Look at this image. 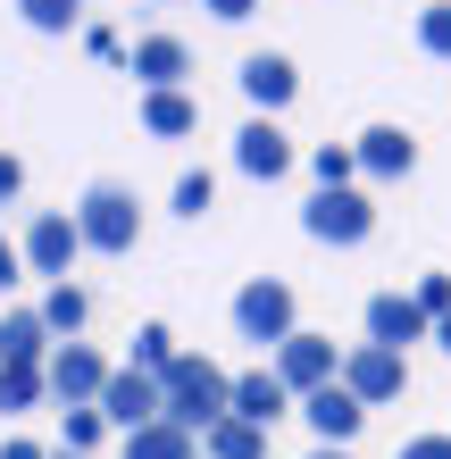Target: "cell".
Returning <instances> with one entry per match:
<instances>
[{"instance_id":"obj_1","label":"cell","mask_w":451,"mask_h":459,"mask_svg":"<svg viewBox=\"0 0 451 459\" xmlns=\"http://www.w3.org/2000/svg\"><path fill=\"white\" fill-rule=\"evenodd\" d=\"M159 401H168V426H184V435H209L218 418H234V376H218L209 359H184L159 376Z\"/></svg>"},{"instance_id":"obj_2","label":"cell","mask_w":451,"mask_h":459,"mask_svg":"<svg viewBox=\"0 0 451 459\" xmlns=\"http://www.w3.org/2000/svg\"><path fill=\"white\" fill-rule=\"evenodd\" d=\"M75 234L92 242V251H134V234H143V209L126 184H92L84 201H75Z\"/></svg>"},{"instance_id":"obj_3","label":"cell","mask_w":451,"mask_h":459,"mask_svg":"<svg viewBox=\"0 0 451 459\" xmlns=\"http://www.w3.org/2000/svg\"><path fill=\"white\" fill-rule=\"evenodd\" d=\"M234 326H243V342H293V284H276V276H259L234 292Z\"/></svg>"},{"instance_id":"obj_4","label":"cell","mask_w":451,"mask_h":459,"mask_svg":"<svg viewBox=\"0 0 451 459\" xmlns=\"http://www.w3.org/2000/svg\"><path fill=\"white\" fill-rule=\"evenodd\" d=\"M343 393H351L360 410H377V401H402V393H410V368H402V351H385V342H360L351 359H343Z\"/></svg>"},{"instance_id":"obj_5","label":"cell","mask_w":451,"mask_h":459,"mask_svg":"<svg viewBox=\"0 0 451 459\" xmlns=\"http://www.w3.org/2000/svg\"><path fill=\"white\" fill-rule=\"evenodd\" d=\"M301 226H309V242H368L377 234V209H368V193H309V209H301Z\"/></svg>"},{"instance_id":"obj_6","label":"cell","mask_w":451,"mask_h":459,"mask_svg":"<svg viewBox=\"0 0 451 459\" xmlns=\"http://www.w3.org/2000/svg\"><path fill=\"white\" fill-rule=\"evenodd\" d=\"M100 418H109V426H126V435L159 426V418H168V401H159V376H143V368H117L109 385H100Z\"/></svg>"},{"instance_id":"obj_7","label":"cell","mask_w":451,"mask_h":459,"mask_svg":"<svg viewBox=\"0 0 451 459\" xmlns=\"http://www.w3.org/2000/svg\"><path fill=\"white\" fill-rule=\"evenodd\" d=\"M42 376H50V393H59L67 410H100V385H109V368H100L92 342H59Z\"/></svg>"},{"instance_id":"obj_8","label":"cell","mask_w":451,"mask_h":459,"mask_svg":"<svg viewBox=\"0 0 451 459\" xmlns=\"http://www.w3.org/2000/svg\"><path fill=\"white\" fill-rule=\"evenodd\" d=\"M276 376H284V393H317V385H334L343 359H334V342L326 334H293V342H276Z\"/></svg>"},{"instance_id":"obj_9","label":"cell","mask_w":451,"mask_h":459,"mask_svg":"<svg viewBox=\"0 0 451 459\" xmlns=\"http://www.w3.org/2000/svg\"><path fill=\"white\" fill-rule=\"evenodd\" d=\"M75 251H84V234H75V218H59V209H42V218L25 226V259H34V276H59L67 284Z\"/></svg>"},{"instance_id":"obj_10","label":"cell","mask_w":451,"mask_h":459,"mask_svg":"<svg viewBox=\"0 0 451 459\" xmlns=\"http://www.w3.org/2000/svg\"><path fill=\"white\" fill-rule=\"evenodd\" d=\"M234 168L259 176V184H276L284 168H293V143H284V126H276V117H251L243 134H234Z\"/></svg>"},{"instance_id":"obj_11","label":"cell","mask_w":451,"mask_h":459,"mask_svg":"<svg viewBox=\"0 0 451 459\" xmlns=\"http://www.w3.org/2000/svg\"><path fill=\"white\" fill-rule=\"evenodd\" d=\"M418 334H435V317L418 309V292H377L368 301V342H385V351H402Z\"/></svg>"},{"instance_id":"obj_12","label":"cell","mask_w":451,"mask_h":459,"mask_svg":"<svg viewBox=\"0 0 451 459\" xmlns=\"http://www.w3.org/2000/svg\"><path fill=\"white\" fill-rule=\"evenodd\" d=\"M301 418H309V435L326 443V451H343V443L360 435V418H368V410H360L351 393H343V376H334V385H317V393L301 401Z\"/></svg>"},{"instance_id":"obj_13","label":"cell","mask_w":451,"mask_h":459,"mask_svg":"<svg viewBox=\"0 0 451 459\" xmlns=\"http://www.w3.org/2000/svg\"><path fill=\"white\" fill-rule=\"evenodd\" d=\"M293 92H301L293 59H276V50H251V59H243V100H251L259 117H276V109H284Z\"/></svg>"},{"instance_id":"obj_14","label":"cell","mask_w":451,"mask_h":459,"mask_svg":"<svg viewBox=\"0 0 451 459\" xmlns=\"http://www.w3.org/2000/svg\"><path fill=\"white\" fill-rule=\"evenodd\" d=\"M134 75L151 92H184V75H193V50H184L176 34H143L134 42Z\"/></svg>"},{"instance_id":"obj_15","label":"cell","mask_w":451,"mask_h":459,"mask_svg":"<svg viewBox=\"0 0 451 459\" xmlns=\"http://www.w3.org/2000/svg\"><path fill=\"white\" fill-rule=\"evenodd\" d=\"M284 410H293V393H284V376H276V368H251V376H234V418H251V426H276Z\"/></svg>"},{"instance_id":"obj_16","label":"cell","mask_w":451,"mask_h":459,"mask_svg":"<svg viewBox=\"0 0 451 459\" xmlns=\"http://www.w3.org/2000/svg\"><path fill=\"white\" fill-rule=\"evenodd\" d=\"M351 151H360V168H368V176H410V168H418V143H410L402 126H368Z\"/></svg>"},{"instance_id":"obj_17","label":"cell","mask_w":451,"mask_h":459,"mask_svg":"<svg viewBox=\"0 0 451 459\" xmlns=\"http://www.w3.org/2000/svg\"><path fill=\"white\" fill-rule=\"evenodd\" d=\"M42 309H9L0 317V368H42Z\"/></svg>"},{"instance_id":"obj_18","label":"cell","mask_w":451,"mask_h":459,"mask_svg":"<svg viewBox=\"0 0 451 459\" xmlns=\"http://www.w3.org/2000/svg\"><path fill=\"white\" fill-rule=\"evenodd\" d=\"M201 451L209 459H268V426H251V418H218L201 435Z\"/></svg>"},{"instance_id":"obj_19","label":"cell","mask_w":451,"mask_h":459,"mask_svg":"<svg viewBox=\"0 0 451 459\" xmlns=\"http://www.w3.org/2000/svg\"><path fill=\"white\" fill-rule=\"evenodd\" d=\"M126 459H201V443L159 418V426H143V435H126Z\"/></svg>"},{"instance_id":"obj_20","label":"cell","mask_w":451,"mask_h":459,"mask_svg":"<svg viewBox=\"0 0 451 459\" xmlns=\"http://www.w3.org/2000/svg\"><path fill=\"white\" fill-rule=\"evenodd\" d=\"M143 126L151 134H193L201 109H193V92H143Z\"/></svg>"},{"instance_id":"obj_21","label":"cell","mask_w":451,"mask_h":459,"mask_svg":"<svg viewBox=\"0 0 451 459\" xmlns=\"http://www.w3.org/2000/svg\"><path fill=\"white\" fill-rule=\"evenodd\" d=\"M176 359H184V351H176L168 326H143V334H134V368H143V376H168Z\"/></svg>"},{"instance_id":"obj_22","label":"cell","mask_w":451,"mask_h":459,"mask_svg":"<svg viewBox=\"0 0 451 459\" xmlns=\"http://www.w3.org/2000/svg\"><path fill=\"white\" fill-rule=\"evenodd\" d=\"M42 326L75 342V326H84V292H75V284H50V301H42Z\"/></svg>"},{"instance_id":"obj_23","label":"cell","mask_w":451,"mask_h":459,"mask_svg":"<svg viewBox=\"0 0 451 459\" xmlns=\"http://www.w3.org/2000/svg\"><path fill=\"white\" fill-rule=\"evenodd\" d=\"M25 9V25H34V34H67L75 17H84V0H17Z\"/></svg>"},{"instance_id":"obj_24","label":"cell","mask_w":451,"mask_h":459,"mask_svg":"<svg viewBox=\"0 0 451 459\" xmlns=\"http://www.w3.org/2000/svg\"><path fill=\"white\" fill-rule=\"evenodd\" d=\"M42 385H50L42 368H0V410H34Z\"/></svg>"},{"instance_id":"obj_25","label":"cell","mask_w":451,"mask_h":459,"mask_svg":"<svg viewBox=\"0 0 451 459\" xmlns=\"http://www.w3.org/2000/svg\"><path fill=\"white\" fill-rule=\"evenodd\" d=\"M309 168H317V193H343V184H351V168H360V151H343V143H326V151L309 159Z\"/></svg>"},{"instance_id":"obj_26","label":"cell","mask_w":451,"mask_h":459,"mask_svg":"<svg viewBox=\"0 0 451 459\" xmlns=\"http://www.w3.org/2000/svg\"><path fill=\"white\" fill-rule=\"evenodd\" d=\"M176 209H184V218H201V209H218V176H209V168L176 176Z\"/></svg>"},{"instance_id":"obj_27","label":"cell","mask_w":451,"mask_h":459,"mask_svg":"<svg viewBox=\"0 0 451 459\" xmlns=\"http://www.w3.org/2000/svg\"><path fill=\"white\" fill-rule=\"evenodd\" d=\"M418 50H435V59H451V0H435V9H418Z\"/></svg>"},{"instance_id":"obj_28","label":"cell","mask_w":451,"mask_h":459,"mask_svg":"<svg viewBox=\"0 0 451 459\" xmlns=\"http://www.w3.org/2000/svg\"><path fill=\"white\" fill-rule=\"evenodd\" d=\"M100 426H109L100 410H67V451H92V443H100Z\"/></svg>"},{"instance_id":"obj_29","label":"cell","mask_w":451,"mask_h":459,"mask_svg":"<svg viewBox=\"0 0 451 459\" xmlns=\"http://www.w3.org/2000/svg\"><path fill=\"white\" fill-rule=\"evenodd\" d=\"M418 309H427V317H451V276H418Z\"/></svg>"},{"instance_id":"obj_30","label":"cell","mask_w":451,"mask_h":459,"mask_svg":"<svg viewBox=\"0 0 451 459\" xmlns=\"http://www.w3.org/2000/svg\"><path fill=\"white\" fill-rule=\"evenodd\" d=\"M402 459H451V435H418V443H402Z\"/></svg>"},{"instance_id":"obj_31","label":"cell","mask_w":451,"mask_h":459,"mask_svg":"<svg viewBox=\"0 0 451 459\" xmlns=\"http://www.w3.org/2000/svg\"><path fill=\"white\" fill-rule=\"evenodd\" d=\"M201 9H209V17H226V25H243V17L259 9V0H201Z\"/></svg>"},{"instance_id":"obj_32","label":"cell","mask_w":451,"mask_h":459,"mask_svg":"<svg viewBox=\"0 0 451 459\" xmlns=\"http://www.w3.org/2000/svg\"><path fill=\"white\" fill-rule=\"evenodd\" d=\"M17 184H25V168H17L9 151H0V201H17Z\"/></svg>"},{"instance_id":"obj_33","label":"cell","mask_w":451,"mask_h":459,"mask_svg":"<svg viewBox=\"0 0 451 459\" xmlns=\"http://www.w3.org/2000/svg\"><path fill=\"white\" fill-rule=\"evenodd\" d=\"M0 284H17V242L0 234Z\"/></svg>"},{"instance_id":"obj_34","label":"cell","mask_w":451,"mask_h":459,"mask_svg":"<svg viewBox=\"0 0 451 459\" xmlns=\"http://www.w3.org/2000/svg\"><path fill=\"white\" fill-rule=\"evenodd\" d=\"M0 459H50L42 443H0Z\"/></svg>"},{"instance_id":"obj_35","label":"cell","mask_w":451,"mask_h":459,"mask_svg":"<svg viewBox=\"0 0 451 459\" xmlns=\"http://www.w3.org/2000/svg\"><path fill=\"white\" fill-rule=\"evenodd\" d=\"M435 342H443V351H451V317H435Z\"/></svg>"},{"instance_id":"obj_36","label":"cell","mask_w":451,"mask_h":459,"mask_svg":"<svg viewBox=\"0 0 451 459\" xmlns=\"http://www.w3.org/2000/svg\"><path fill=\"white\" fill-rule=\"evenodd\" d=\"M309 459H351V451H326V443H317V451H309Z\"/></svg>"},{"instance_id":"obj_37","label":"cell","mask_w":451,"mask_h":459,"mask_svg":"<svg viewBox=\"0 0 451 459\" xmlns=\"http://www.w3.org/2000/svg\"><path fill=\"white\" fill-rule=\"evenodd\" d=\"M50 459H92V451H50Z\"/></svg>"}]
</instances>
